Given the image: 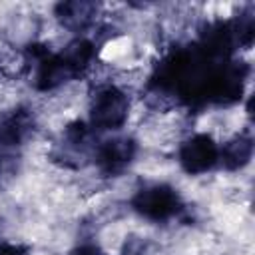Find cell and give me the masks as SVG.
<instances>
[{
  "label": "cell",
  "instance_id": "3957f363",
  "mask_svg": "<svg viewBox=\"0 0 255 255\" xmlns=\"http://www.w3.org/2000/svg\"><path fill=\"white\" fill-rule=\"evenodd\" d=\"M129 116V96L116 84L96 88L90 98V126L92 129L112 131L124 128Z\"/></svg>",
  "mask_w": 255,
  "mask_h": 255
},
{
  "label": "cell",
  "instance_id": "277c9868",
  "mask_svg": "<svg viewBox=\"0 0 255 255\" xmlns=\"http://www.w3.org/2000/svg\"><path fill=\"white\" fill-rule=\"evenodd\" d=\"M94 151H96V143H94L92 126L84 120H74L64 128L50 155L52 161L60 163L62 167L78 169L94 159Z\"/></svg>",
  "mask_w": 255,
  "mask_h": 255
},
{
  "label": "cell",
  "instance_id": "9c48e42d",
  "mask_svg": "<svg viewBox=\"0 0 255 255\" xmlns=\"http://www.w3.org/2000/svg\"><path fill=\"white\" fill-rule=\"evenodd\" d=\"M253 147V135L249 131H241L227 139L223 145H219V163L227 171H239L251 161Z\"/></svg>",
  "mask_w": 255,
  "mask_h": 255
},
{
  "label": "cell",
  "instance_id": "52a82bcc",
  "mask_svg": "<svg viewBox=\"0 0 255 255\" xmlns=\"http://www.w3.org/2000/svg\"><path fill=\"white\" fill-rule=\"evenodd\" d=\"M36 131V116L28 106H16L0 116V149L24 145Z\"/></svg>",
  "mask_w": 255,
  "mask_h": 255
},
{
  "label": "cell",
  "instance_id": "6da1fadb",
  "mask_svg": "<svg viewBox=\"0 0 255 255\" xmlns=\"http://www.w3.org/2000/svg\"><path fill=\"white\" fill-rule=\"evenodd\" d=\"M96 56V44L84 36L66 44L60 52H52L46 44H30L26 48V62L32 68V84L38 92H52L82 78Z\"/></svg>",
  "mask_w": 255,
  "mask_h": 255
},
{
  "label": "cell",
  "instance_id": "ba28073f",
  "mask_svg": "<svg viewBox=\"0 0 255 255\" xmlns=\"http://www.w3.org/2000/svg\"><path fill=\"white\" fill-rule=\"evenodd\" d=\"M100 6L96 2H86V0H70V2H60L54 8V16L60 22L62 28L82 34L88 28L94 26L96 16H98Z\"/></svg>",
  "mask_w": 255,
  "mask_h": 255
},
{
  "label": "cell",
  "instance_id": "8fae6325",
  "mask_svg": "<svg viewBox=\"0 0 255 255\" xmlns=\"http://www.w3.org/2000/svg\"><path fill=\"white\" fill-rule=\"evenodd\" d=\"M122 255H149V247H147V243L143 239L131 237L129 241H126Z\"/></svg>",
  "mask_w": 255,
  "mask_h": 255
},
{
  "label": "cell",
  "instance_id": "5b68a950",
  "mask_svg": "<svg viewBox=\"0 0 255 255\" xmlns=\"http://www.w3.org/2000/svg\"><path fill=\"white\" fill-rule=\"evenodd\" d=\"M137 141L129 135H116L96 145L94 163L104 177H118L122 175L135 159Z\"/></svg>",
  "mask_w": 255,
  "mask_h": 255
},
{
  "label": "cell",
  "instance_id": "7a4b0ae2",
  "mask_svg": "<svg viewBox=\"0 0 255 255\" xmlns=\"http://www.w3.org/2000/svg\"><path fill=\"white\" fill-rule=\"evenodd\" d=\"M131 209L153 223H167L175 217H181L185 211V203L179 191L169 183H145L141 185L129 199Z\"/></svg>",
  "mask_w": 255,
  "mask_h": 255
},
{
  "label": "cell",
  "instance_id": "5bb4252c",
  "mask_svg": "<svg viewBox=\"0 0 255 255\" xmlns=\"http://www.w3.org/2000/svg\"><path fill=\"white\" fill-rule=\"evenodd\" d=\"M12 159H14L12 155H8L6 151L0 149V179L12 171Z\"/></svg>",
  "mask_w": 255,
  "mask_h": 255
},
{
  "label": "cell",
  "instance_id": "7c38bea8",
  "mask_svg": "<svg viewBox=\"0 0 255 255\" xmlns=\"http://www.w3.org/2000/svg\"><path fill=\"white\" fill-rule=\"evenodd\" d=\"M0 255H30V249L22 243L4 241V243H0Z\"/></svg>",
  "mask_w": 255,
  "mask_h": 255
},
{
  "label": "cell",
  "instance_id": "8992f818",
  "mask_svg": "<svg viewBox=\"0 0 255 255\" xmlns=\"http://www.w3.org/2000/svg\"><path fill=\"white\" fill-rule=\"evenodd\" d=\"M177 161L187 175H201L219 163V145L209 133H193L177 151Z\"/></svg>",
  "mask_w": 255,
  "mask_h": 255
},
{
  "label": "cell",
  "instance_id": "30bf717a",
  "mask_svg": "<svg viewBox=\"0 0 255 255\" xmlns=\"http://www.w3.org/2000/svg\"><path fill=\"white\" fill-rule=\"evenodd\" d=\"M231 22H233V28H235V34H237L239 48H251L253 38H255V16H253V8L247 6L235 18H231Z\"/></svg>",
  "mask_w": 255,
  "mask_h": 255
},
{
  "label": "cell",
  "instance_id": "4fadbf2b",
  "mask_svg": "<svg viewBox=\"0 0 255 255\" xmlns=\"http://www.w3.org/2000/svg\"><path fill=\"white\" fill-rule=\"evenodd\" d=\"M70 255H108V253L96 243H82L76 249H72Z\"/></svg>",
  "mask_w": 255,
  "mask_h": 255
}]
</instances>
